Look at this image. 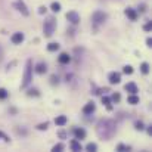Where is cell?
Wrapping results in <instances>:
<instances>
[{
    "mask_svg": "<svg viewBox=\"0 0 152 152\" xmlns=\"http://www.w3.org/2000/svg\"><path fill=\"white\" fill-rule=\"evenodd\" d=\"M96 131H98V136L100 139H111L115 133V123L111 121V120H100L98 123V127H96Z\"/></svg>",
    "mask_w": 152,
    "mask_h": 152,
    "instance_id": "cell-1",
    "label": "cell"
},
{
    "mask_svg": "<svg viewBox=\"0 0 152 152\" xmlns=\"http://www.w3.org/2000/svg\"><path fill=\"white\" fill-rule=\"evenodd\" d=\"M55 27H56V19L53 16H49L46 21H44V25H43V33H44V37H52L53 31H55Z\"/></svg>",
    "mask_w": 152,
    "mask_h": 152,
    "instance_id": "cell-2",
    "label": "cell"
},
{
    "mask_svg": "<svg viewBox=\"0 0 152 152\" xmlns=\"http://www.w3.org/2000/svg\"><path fill=\"white\" fill-rule=\"evenodd\" d=\"M31 80H33V68H31V59H28L27 65H25V72H24V80H22L21 87L22 89L28 87V84L31 83Z\"/></svg>",
    "mask_w": 152,
    "mask_h": 152,
    "instance_id": "cell-3",
    "label": "cell"
},
{
    "mask_svg": "<svg viewBox=\"0 0 152 152\" xmlns=\"http://www.w3.org/2000/svg\"><path fill=\"white\" fill-rule=\"evenodd\" d=\"M92 21H93L95 25H100V24H103V22L106 21V14H103V12H100V11H96V12L92 15Z\"/></svg>",
    "mask_w": 152,
    "mask_h": 152,
    "instance_id": "cell-4",
    "label": "cell"
},
{
    "mask_svg": "<svg viewBox=\"0 0 152 152\" xmlns=\"http://www.w3.org/2000/svg\"><path fill=\"white\" fill-rule=\"evenodd\" d=\"M15 8H16L24 16H28V15H30V12H28V9H27V6H25V3L22 2V0H15Z\"/></svg>",
    "mask_w": 152,
    "mask_h": 152,
    "instance_id": "cell-5",
    "label": "cell"
},
{
    "mask_svg": "<svg viewBox=\"0 0 152 152\" xmlns=\"http://www.w3.org/2000/svg\"><path fill=\"white\" fill-rule=\"evenodd\" d=\"M67 19H68L72 25H77V24L80 22V15H78L77 12L71 11V12H68V14H67Z\"/></svg>",
    "mask_w": 152,
    "mask_h": 152,
    "instance_id": "cell-6",
    "label": "cell"
},
{
    "mask_svg": "<svg viewBox=\"0 0 152 152\" xmlns=\"http://www.w3.org/2000/svg\"><path fill=\"white\" fill-rule=\"evenodd\" d=\"M108 80H109L111 84H118L121 81V75H120V72H111L108 75Z\"/></svg>",
    "mask_w": 152,
    "mask_h": 152,
    "instance_id": "cell-7",
    "label": "cell"
},
{
    "mask_svg": "<svg viewBox=\"0 0 152 152\" xmlns=\"http://www.w3.org/2000/svg\"><path fill=\"white\" fill-rule=\"evenodd\" d=\"M11 40H12L14 44H21L24 42V34L22 33H15V34H12Z\"/></svg>",
    "mask_w": 152,
    "mask_h": 152,
    "instance_id": "cell-8",
    "label": "cell"
},
{
    "mask_svg": "<svg viewBox=\"0 0 152 152\" xmlns=\"http://www.w3.org/2000/svg\"><path fill=\"white\" fill-rule=\"evenodd\" d=\"M95 109H96V105H95L93 102H89V103H86V105H84L83 112H84L86 115H90L92 112H95Z\"/></svg>",
    "mask_w": 152,
    "mask_h": 152,
    "instance_id": "cell-9",
    "label": "cell"
},
{
    "mask_svg": "<svg viewBox=\"0 0 152 152\" xmlns=\"http://www.w3.org/2000/svg\"><path fill=\"white\" fill-rule=\"evenodd\" d=\"M125 15H127V18H128L130 21H136V19H137V12H136L134 9H131V8H127V9H125Z\"/></svg>",
    "mask_w": 152,
    "mask_h": 152,
    "instance_id": "cell-10",
    "label": "cell"
},
{
    "mask_svg": "<svg viewBox=\"0 0 152 152\" xmlns=\"http://www.w3.org/2000/svg\"><path fill=\"white\" fill-rule=\"evenodd\" d=\"M58 61H59V64H62V65H67V64H70V61H71V56L68 55V53H61L59 55V58H58Z\"/></svg>",
    "mask_w": 152,
    "mask_h": 152,
    "instance_id": "cell-11",
    "label": "cell"
},
{
    "mask_svg": "<svg viewBox=\"0 0 152 152\" xmlns=\"http://www.w3.org/2000/svg\"><path fill=\"white\" fill-rule=\"evenodd\" d=\"M124 89H125V92H128L130 95H136V92H137V86H136L134 83H127V84L124 86Z\"/></svg>",
    "mask_w": 152,
    "mask_h": 152,
    "instance_id": "cell-12",
    "label": "cell"
},
{
    "mask_svg": "<svg viewBox=\"0 0 152 152\" xmlns=\"http://www.w3.org/2000/svg\"><path fill=\"white\" fill-rule=\"evenodd\" d=\"M67 123H68V118H67L65 115H59V117H56V118H55V124H56V125H59V127L65 125Z\"/></svg>",
    "mask_w": 152,
    "mask_h": 152,
    "instance_id": "cell-13",
    "label": "cell"
},
{
    "mask_svg": "<svg viewBox=\"0 0 152 152\" xmlns=\"http://www.w3.org/2000/svg\"><path fill=\"white\" fill-rule=\"evenodd\" d=\"M46 71H47V65H46V64L40 62V64L36 65V72H37V74H44Z\"/></svg>",
    "mask_w": 152,
    "mask_h": 152,
    "instance_id": "cell-14",
    "label": "cell"
},
{
    "mask_svg": "<svg viewBox=\"0 0 152 152\" xmlns=\"http://www.w3.org/2000/svg\"><path fill=\"white\" fill-rule=\"evenodd\" d=\"M74 134H75V139H80V140H81V139L86 137V130L81 128V127H80V128H75V130H74Z\"/></svg>",
    "mask_w": 152,
    "mask_h": 152,
    "instance_id": "cell-15",
    "label": "cell"
},
{
    "mask_svg": "<svg viewBox=\"0 0 152 152\" xmlns=\"http://www.w3.org/2000/svg\"><path fill=\"white\" fill-rule=\"evenodd\" d=\"M70 146H71V149H72V151H75V152H77V151H81V149H83V148H81V143H80V142H78L77 139L71 140Z\"/></svg>",
    "mask_w": 152,
    "mask_h": 152,
    "instance_id": "cell-16",
    "label": "cell"
},
{
    "mask_svg": "<svg viewBox=\"0 0 152 152\" xmlns=\"http://www.w3.org/2000/svg\"><path fill=\"white\" fill-rule=\"evenodd\" d=\"M127 102H128L130 105H136V103H139V98H137L136 95H130L128 99H127Z\"/></svg>",
    "mask_w": 152,
    "mask_h": 152,
    "instance_id": "cell-17",
    "label": "cell"
},
{
    "mask_svg": "<svg viewBox=\"0 0 152 152\" xmlns=\"http://www.w3.org/2000/svg\"><path fill=\"white\" fill-rule=\"evenodd\" d=\"M47 50L49 52H56V50H59V44L58 43H49L47 44Z\"/></svg>",
    "mask_w": 152,
    "mask_h": 152,
    "instance_id": "cell-18",
    "label": "cell"
},
{
    "mask_svg": "<svg viewBox=\"0 0 152 152\" xmlns=\"http://www.w3.org/2000/svg\"><path fill=\"white\" fill-rule=\"evenodd\" d=\"M102 103L106 105L108 109H112V106H111V98H108V96H102Z\"/></svg>",
    "mask_w": 152,
    "mask_h": 152,
    "instance_id": "cell-19",
    "label": "cell"
},
{
    "mask_svg": "<svg viewBox=\"0 0 152 152\" xmlns=\"http://www.w3.org/2000/svg\"><path fill=\"white\" fill-rule=\"evenodd\" d=\"M117 151H118V152H124V151H130V146H128V145H124V143H120V145L117 146Z\"/></svg>",
    "mask_w": 152,
    "mask_h": 152,
    "instance_id": "cell-20",
    "label": "cell"
},
{
    "mask_svg": "<svg viewBox=\"0 0 152 152\" xmlns=\"http://www.w3.org/2000/svg\"><path fill=\"white\" fill-rule=\"evenodd\" d=\"M50 9H52L53 12H59V11H61V3H58V2H53V3L50 5Z\"/></svg>",
    "mask_w": 152,
    "mask_h": 152,
    "instance_id": "cell-21",
    "label": "cell"
},
{
    "mask_svg": "<svg viewBox=\"0 0 152 152\" xmlns=\"http://www.w3.org/2000/svg\"><path fill=\"white\" fill-rule=\"evenodd\" d=\"M140 71H142L143 74H148V72H149V64H148V62H143V64L140 65Z\"/></svg>",
    "mask_w": 152,
    "mask_h": 152,
    "instance_id": "cell-22",
    "label": "cell"
},
{
    "mask_svg": "<svg viewBox=\"0 0 152 152\" xmlns=\"http://www.w3.org/2000/svg\"><path fill=\"white\" fill-rule=\"evenodd\" d=\"M8 96H9V93H8V90H6V89H3V87L0 89V99H6Z\"/></svg>",
    "mask_w": 152,
    "mask_h": 152,
    "instance_id": "cell-23",
    "label": "cell"
},
{
    "mask_svg": "<svg viewBox=\"0 0 152 152\" xmlns=\"http://www.w3.org/2000/svg\"><path fill=\"white\" fill-rule=\"evenodd\" d=\"M86 149H87V151H90V152H93V151H96V149H98V145H96V143H87Z\"/></svg>",
    "mask_w": 152,
    "mask_h": 152,
    "instance_id": "cell-24",
    "label": "cell"
},
{
    "mask_svg": "<svg viewBox=\"0 0 152 152\" xmlns=\"http://www.w3.org/2000/svg\"><path fill=\"white\" fill-rule=\"evenodd\" d=\"M123 71H124V74H128V75H130V74H133V67H131V65H125Z\"/></svg>",
    "mask_w": 152,
    "mask_h": 152,
    "instance_id": "cell-25",
    "label": "cell"
},
{
    "mask_svg": "<svg viewBox=\"0 0 152 152\" xmlns=\"http://www.w3.org/2000/svg\"><path fill=\"white\" fill-rule=\"evenodd\" d=\"M62 149H64V145H62V143H58V145H55V146L52 148L53 152H59V151H62Z\"/></svg>",
    "mask_w": 152,
    "mask_h": 152,
    "instance_id": "cell-26",
    "label": "cell"
},
{
    "mask_svg": "<svg viewBox=\"0 0 152 152\" xmlns=\"http://www.w3.org/2000/svg\"><path fill=\"white\" fill-rule=\"evenodd\" d=\"M134 127H136V130H143V128H145V125H143L142 121H136V123H134Z\"/></svg>",
    "mask_w": 152,
    "mask_h": 152,
    "instance_id": "cell-27",
    "label": "cell"
},
{
    "mask_svg": "<svg viewBox=\"0 0 152 152\" xmlns=\"http://www.w3.org/2000/svg\"><path fill=\"white\" fill-rule=\"evenodd\" d=\"M40 93H39V90L37 89H30V92H28V96H39Z\"/></svg>",
    "mask_w": 152,
    "mask_h": 152,
    "instance_id": "cell-28",
    "label": "cell"
},
{
    "mask_svg": "<svg viewBox=\"0 0 152 152\" xmlns=\"http://www.w3.org/2000/svg\"><path fill=\"white\" fill-rule=\"evenodd\" d=\"M120 99H121L120 93H114V95H112V98H111V100H114L115 103H117V102H120Z\"/></svg>",
    "mask_w": 152,
    "mask_h": 152,
    "instance_id": "cell-29",
    "label": "cell"
},
{
    "mask_svg": "<svg viewBox=\"0 0 152 152\" xmlns=\"http://www.w3.org/2000/svg\"><path fill=\"white\" fill-rule=\"evenodd\" d=\"M143 30H145V31H152V22H151V21L146 22L145 27H143Z\"/></svg>",
    "mask_w": 152,
    "mask_h": 152,
    "instance_id": "cell-30",
    "label": "cell"
},
{
    "mask_svg": "<svg viewBox=\"0 0 152 152\" xmlns=\"http://www.w3.org/2000/svg\"><path fill=\"white\" fill-rule=\"evenodd\" d=\"M47 125H49V123H42V124H39V125H37V130H46V128H47Z\"/></svg>",
    "mask_w": 152,
    "mask_h": 152,
    "instance_id": "cell-31",
    "label": "cell"
},
{
    "mask_svg": "<svg viewBox=\"0 0 152 152\" xmlns=\"http://www.w3.org/2000/svg\"><path fill=\"white\" fill-rule=\"evenodd\" d=\"M50 83H52V84H58V77H56V75H52V77H50Z\"/></svg>",
    "mask_w": 152,
    "mask_h": 152,
    "instance_id": "cell-32",
    "label": "cell"
},
{
    "mask_svg": "<svg viewBox=\"0 0 152 152\" xmlns=\"http://www.w3.org/2000/svg\"><path fill=\"white\" fill-rule=\"evenodd\" d=\"M46 11H47V9H46L44 6H42V8L39 9V14H46Z\"/></svg>",
    "mask_w": 152,
    "mask_h": 152,
    "instance_id": "cell-33",
    "label": "cell"
},
{
    "mask_svg": "<svg viewBox=\"0 0 152 152\" xmlns=\"http://www.w3.org/2000/svg\"><path fill=\"white\" fill-rule=\"evenodd\" d=\"M0 137H3V140H6V142H9V139H8V136H5L2 131H0Z\"/></svg>",
    "mask_w": 152,
    "mask_h": 152,
    "instance_id": "cell-34",
    "label": "cell"
},
{
    "mask_svg": "<svg viewBox=\"0 0 152 152\" xmlns=\"http://www.w3.org/2000/svg\"><path fill=\"white\" fill-rule=\"evenodd\" d=\"M146 44L151 47V46H152V39H148V40H146Z\"/></svg>",
    "mask_w": 152,
    "mask_h": 152,
    "instance_id": "cell-35",
    "label": "cell"
},
{
    "mask_svg": "<svg viewBox=\"0 0 152 152\" xmlns=\"http://www.w3.org/2000/svg\"><path fill=\"white\" fill-rule=\"evenodd\" d=\"M148 134H149V136H151V134H152V127H151V125H149V127H148Z\"/></svg>",
    "mask_w": 152,
    "mask_h": 152,
    "instance_id": "cell-36",
    "label": "cell"
},
{
    "mask_svg": "<svg viewBox=\"0 0 152 152\" xmlns=\"http://www.w3.org/2000/svg\"><path fill=\"white\" fill-rule=\"evenodd\" d=\"M2 55H3V52H2V47H0V59H2Z\"/></svg>",
    "mask_w": 152,
    "mask_h": 152,
    "instance_id": "cell-37",
    "label": "cell"
}]
</instances>
